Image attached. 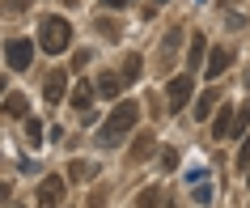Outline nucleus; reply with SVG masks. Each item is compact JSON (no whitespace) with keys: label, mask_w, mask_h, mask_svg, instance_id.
<instances>
[{"label":"nucleus","mask_w":250,"mask_h":208,"mask_svg":"<svg viewBox=\"0 0 250 208\" xmlns=\"http://www.w3.org/2000/svg\"><path fill=\"white\" fill-rule=\"evenodd\" d=\"M98 30H102L106 39H119V26H115V22H106V17H102V22H98Z\"/></svg>","instance_id":"nucleus-24"},{"label":"nucleus","mask_w":250,"mask_h":208,"mask_svg":"<svg viewBox=\"0 0 250 208\" xmlns=\"http://www.w3.org/2000/svg\"><path fill=\"white\" fill-rule=\"evenodd\" d=\"M30 4H34V0H4V4H0V13H4V17H17V13H26Z\"/></svg>","instance_id":"nucleus-19"},{"label":"nucleus","mask_w":250,"mask_h":208,"mask_svg":"<svg viewBox=\"0 0 250 208\" xmlns=\"http://www.w3.org/2000/svg\"><path fill=\"white\" fill-rule=\"evenodd\" d=\"M153 149H157V136H153V132H140V136H136V144H132V153H127V162H145Z\"/></svg>","instance_id":"nucleus-13"},{"label":"nucleus","mask_w":250,"mask_h":208,"mask_svg":"<svg viewBox=\"0 0 250 208\" xmlns=\"http://www.w3.org/2000/svg\"><path fill=\"white\" fill-rule=\"evenodd\" d=\"M106 9H123V4H132V0H102Z\"/></svg>","instance_id":"nucleus-26"},{"label":"nucleus","mask_w":250,"mask_h":208,"mask_svg":"<svg viewBox=\"0 0 250 208\" xmlns=\"http://www.w3.org/2000/svg\"><path fill=\"white\" fill-rule=\"evenodd\" d=\"M191 77H195V72H183V77H174L170 85H166V102H170L174 115H178L187 106V98H191Z\"/></svg>","instance_id":"nucleus-4"},{"label":"nucleus","mask_w":250,"mask_h":208,"mask_svg":"<svg viewBox=\"0 0 250 208\" xmlns=\"http://www.w3.org/2000/svg\"><path fill=\"white\" fill-rule=\"evenodd\" d=\"M4 115L21 119V115H26V98H21V93H9V98H4Z\"/></svg>","instance_id":"nucleus-16"},{"label":"nucleus","mask_w":250,"mask_h":208,"mask_svg":"<svg viewBox=\"0 0 250 208\" xmlns=\"http://www.w3.org/2000/svg\"><path fill=\"white\" fill-rule=\"evenodd\" d=\"M9 191H13V187H9V183H0V204L9 200Z\"/></svg>","instance_id":"nucleus-27"},{"label":"nucleus","mask_w":250,"mask_h":208,"mask_svg":"<svg viewBox=\"0 0 250 208\" xmlns=\"http://www.w3.org/2000/svg\"><path fill=\"white\" fill-rule=\"evenodd\" d=\"M216 106H221V90L212 85V90H204V93L195 98V111H191V115H195V119H208L212 111H216Z\"/></svg>","instance_id":"nucleus-11"},{"label":"nucleus","mask_w":250,"mask_h":208,"mask_svg":"<svg viewBox=\"0 0 250 208\" xmlns=\"http://www.w3.org/2000/svg\"><path fill=\"white\" fill-rule=\"evenodd\" d=\"M161 4H166V0H148V9H145V17H153V13H157V9H161Z\"/></svg>","instance_id":"nucleus-25"},{"label":"nucleus","mask_w":250,"mask_h":208,"mask_svg":"<svg viewBox=\"0 0 250 208\" xmlns=\"http://www.w3.org/2000/svg\"><path fill=\"white\" fill-rule=\"evenodd\" d=\"M242 85H246V90H250V68H246V77H242Z\"/></svg>","instance_id":"nucleus-28"},{"label":"nucleus","mask_w":250,"mask_h":208,"mask_svg":"<svg viewBox=\"0 0 250 208\" xmlns=\"http://www.w3.org/2000/svg\"><path fill=\"white\" fill-rule=\"evenodd\" d=\"M178 47H183V30H170L166 43H161V51H157V68H170L174 55H178Z\"/></svg>","instance_id":"nucleus-10"},{"label":"nucleus","mask_w":250,"mask_h":208,"mask_svg":"<svg viewBox=\"0 0 250 208\" xmlns=\"http://www.w3.org/2000/svg\"><path fill=\"white\" fill-rule=\"evenodd\" d=\"M30 60H34V39H9L4 43V64L13 72H26Z\"/></svg>","instance_id":"nucleus-3"},{"label":"nucleus","mask_w":250,"mask_h":208,"mask_svg":"<svg viewBox=\"0 0 250 208\" xmlns=\"http://www.w3.org/2000/svg\"><path fill=\"white\" fill-rule=\"evenodd\" d=\"M233 64V51L229 47H216V51H208V64H204V77L208 81H221L225 77V68Z\"/></svg>","instance_id":"nucleus-7"},{"label":"nucleus","mask_w":250,"mask_h":208,"mask_svg":"<svg viewBox=\"0 0 250 208\" xmlns=\"http://www.w3.org/2000/svg\"><path fill=\"white\" fill-rule=\"evenodd\" d=\"M93 174H98V166H93V162H68V179H77V183H89Z\"/></svg>","instance_id":"nucleus-15"},{"label":"nucleus","mask_w":250,"mask_h":208,"mask_svg":"<svg viewBox=\"0 0 250 208\" xmlns=\"http://www.w3.org/2000/svg\"><path fill=\"white\" fill-rule=\"evenodd\" d=\"M161 200H166V195H161L157 187H145V191H140V200H136V208H157Z\"/></svg>","instance_id":"nucleus-18"},{"label":"nucleus","mask_w":250,"mask_h":208,"mask_svg":"<svg viewBox=\"0 0 250 208\" xmlns=\"http://www.w3.org/2000/svg\"><path fill=\"white\" fill-rule=\"evenodd\" d=\"M39 47L51 55H64L72 47V26H68V17H42L39 22Z\"/></svg>","instance_id":"nucleus-2"},{"label":"nucleus","mask_w":250,"mask_h":208,"mask_svg":"<svg viewBox=\"0 0 250 208\" xmlns=\"http://www.w3.org/2000/svg\"><path fill=\"white\" fill-rule=\"evenodd\" d=\"M136 119H140V102L123 98V102L110 111V119L98 128V144H102V149H115V144H123V136L136 128Z\"/></svg>","instance_id":"nucleus-1"},{"label":"nucleus","mask_w":250,"mask_h":208,"mask_svg":"<svg viewBox=\"0 0 250 208\" xmlns=\"http://www.w3.org/2000/svg\"><path fill=\"white\" fill-rule=\"evenodd\" d=\"M140 68H145V60H140L136 51H127V55H123V64H119V81H123V85L140 81Z\"/></svg>","instance_id":"nucleus-12"},{"label":"nucleus","mask_w":250,"mask_h":208,"mask_svg":"<svg viewBox=\"0 0 250 208\" xmlns=\"http://www.w3.org/2000/svg\"><path fill=\"white\" fill-rule=\"evenodd\" d=\"M250 128V106H233V123H229V140H242Z\"/></svg>","instance_id":"nucleus-14"},{"label":"nucleus","mask_w":250,"mask_h":208,"mask_svg":"<svg viewBox=\"0 0 250 208\" xmlns=\"http://www.w3.org/2000/svg\"><path fill=\"white\" fill-rule=\"evenodd\" d=\"M237 166H242V170H250V132L242 136V153H237Z\"/></svg>","instance_id":"nucleus-21"},{"label":"nucleus","mask_w":250,"mask_h":208,"mask_svg":"<svg viewBox=\"0 0 250 208\" xmlns=\"http://www.w3.org/2000/svg\"><path fill=\"white\" fill-rule=\"evenodd\" d=\"M9 208H17V204H9Z\"/></svg>","instance_id":"nucleus-30"},{"label":"nucleus","mask_w":250,"mask_h":208,"mask_svg":"<svg viewBox=\"0 0 250 208\" xmlns=\"http://www.w3.org/2000/svg\"><path fill=\"white\" fill-rule=\"evenodd\" d=\"M208 200H212V187H208V183H199V187H195V204H208Z\"/></svg>","instance_id":"nucleus-23"},{"label":"nucleus","mask_w":250,"mask_h":208,"mask_svg":"<svg viewBox=\"0 0 250 208\" xmlns=\"http://www.w3.org/2000/svg\"><path fill=\"white\" fill-rule=\"evenodd\" d=\"M26 136H30V140H39V136H42V123H39V119H26Z\"/></svg>","instance_id":"nucleus-22"},{"label":"nucleus","mask_w":250,"mask_h":208,"mask_svg":"<svg viewBox=\"0 0 250 208\" xmlns=\"http://www.w3.org/2000/svg\"><path fill=\"white\" fill-rule=\"evenodd\" d=\"M0 93H4V77H0Z\"/></svg>","instance_id":"nucleus-29"},{"label":"nucleus","mask_w":250,"mask_h":208,"mask_svg":"<svg viewBox=\"0 0 250 208\" xmlns=\"http://www.w3.org/2000/svg\"><path fill=\"white\" fill-rule=\"evenodd\" d=\"M204 64H208V43H204V34H191V51H187V72H199Z\"/></svg>","instance_id":"nucleus-8"},{"label":"nucleus","mask_w":250,"mask_h":208,"mask_svg":"<svg viewBox=\"0 0 250 208\" xmlns=\"http://www.w3.org/2000/svg\"><path fill=\"white\" fill-rule=\"evenodd\" d=\"M64 204V179L60 174H47L39 183V208H60Z\"/></svg>","instance_id":"nucleus-5"},{"label":"nucleus","mask_w":250,"mask_h":208,"mask_svg":"<svg viewBox=\"0 0 250 208\" xmlns=\"http://www.w3.org/2000/svg\"><path fill=\"white\" fill-rule=\"evenodd\" d=\"M161 170H166V174L178 170V149H161Z\"/></svg>","instance_id":"nucleus-20"},{"label":"nucleus","mask_w":250,"mask_h":208,"mask_svg":"<svg viewBox=\"0 0 250 208\" xmlns=\"http://www.w3.org/2000/svg\"><path fill=\"white\" fill-rule=\"evenodd\" d=\"M93 98H98V85H89V81H77V85H72V93H68V102L77 106V111H89Z\"/></svg>","instance_id":"nucleus-9"},{"label":"nucleus","mask_w":250,"mask_h":208,"mask_svg":"<svg viewBox=\"0 0 250 208\" xmlns=\"http://www.w3.org/2000/svg\"><path fill=\"white\" fill-rule=\"evenodd\" d=\"M119 85H123V81H119V72H106V77L98 81V93H102V98H115Z\"/></svg>","instance_id":"nucleus-17"},{"label":"nucleus","mask_w":250,"mask_h":208,"mask_svg":"<svg viewBox=\"0 0 250 208\" xmlns=\"http://www.w3.org/2000/svg\"><path fill=\"white\" fill-rule=\"evenodd\" d=\"M68 93H72V90H68V72H64V68H55L51 77H47V85H42V98L55 106V102H64Z\"/></svg>","instance_id":"nucleus-6"}]
</instances>
